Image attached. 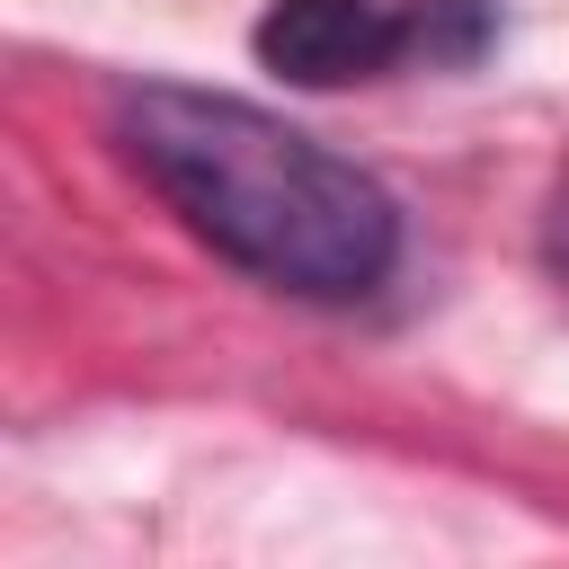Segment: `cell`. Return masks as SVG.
Instances as JSON below:
<instances>
[{"mask_svg":"<svg viewBox=\"0 0 569 569\" xmlns=\"http://www.w3.org/2000/svg\"><path fill=\"white\" fill-rule=\"evenodd\" d=\"M116 151L213 258L293 302H365L400 267L382 178L249 98L142 80L116 98Z\"/></svg>","mask_w":569,"mask_h":569,"instance_id":"cell-1","label":"cell"},{"mask_svg":"<svg viewBox=\"0 0 569 569\" xmlns=\"http://www.w3.org/2000/svg\"><path fill=\"white\" fill-rule=\"evenodd\" d=\"M542 249H551V267L569 276V187L551 196V213H542Z\"/></svg>","mask_w":569,"mask_h":569,"instance_id":"cell-4","label":"cell"},{"mask_svg":"<svg viewBox=\"0 0 569 569\" xmlns=\"http://www.w3.org/2000/svg\"><path fill=\"white\" fill-rule=\"evenodd\" d=\"M258 62L293 89H347V80H373L400 53V9L382 0H267L258 18Z\"/></svg>","mask_w":569,"mask_h":569,"instance_id":"cell-2","label":"cell"},{"mask_svg":"<svg viewBox=\"0 0 569 569\" xmlns=\"http://www.w3.org/2000/svg\"><path fill=\"white\" fill-rule=\"evenodd\" d=\"M498 36V0H409L400 9V53L427 71H462L480 62Z\"/></svg>","mask_w":569,"mask_h":569,"instance_id":"cell-3","label":"cell"}]
</instances>
